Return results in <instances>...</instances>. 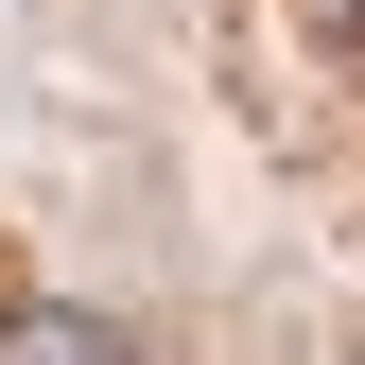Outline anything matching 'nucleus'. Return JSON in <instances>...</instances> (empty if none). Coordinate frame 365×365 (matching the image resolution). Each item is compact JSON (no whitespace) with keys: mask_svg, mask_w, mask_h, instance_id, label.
Wrapping results in <instances>:
<instances>
[{"mask_svg":"<svg viewBox=\"0 0 365 365\" xmlns=\"http://www.w3.org/2000/svg\"><path fill=\"white\" fill-rule=\"evenodd\" d=\"M0 365H140V348H122L105 313H70V296H18L0 313Z\"/></svg>","mask_w":365,"mask_h":365,"instance_id":"1","label":"nucleus"},{"mask_svg":"<svg viewBox=\"0 0 365 365\" xmlns=\"http://www.w3.org/2000/svg\"><path fill=\"white\" fill-rule=\"evenodd\" d=\"M313 35H331V53H365V0H313Z\"/></svg>","mask_w":365,"mask_h":365,"instance_id":"2","label":"nucleus"}]
</instances>
